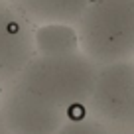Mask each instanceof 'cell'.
<instances>
[{
	"label": "cell",
	"instance_id": "1",
	"mask_svg": "<svg viewBox=\"0 0 134 134\" xmlns=\"http://www.w3.org/2000/svg\"><path fill=\"white\" fill-rule=\"evenodd\" d=\"M99 65L81 49L36 53L16 85L73 114L87 109L97 83Z\"/></svg>",
	"mask_w": 134,
	"mask_h": 134
},
{
	"label": "cell",
	"instance_id": "2",
	"mask_svg": "<svg viewBox=\"0 0 134 134\" xmlns=\"http://www.w3.org/2000/svg\"><path fill=\"white\" fill-rule=\"evenodd\" d=\"M75 30L81 51L99 67L134 59V0H89Z\"/></svg>",
	"mask_w": 134,
	"mask_h": 134
},
{
	"label": "cell",
	"instance_id": "3",
	"mask_svg": "<svg viewBox=\"0 0 134 134\" xmlns=\"http://www.w3.org/2000/svg\"><path fill=\"white\" fill-rule=\"evenodd\" d=\"M85 110L113 134H134V59L99 67Z\"/></svg>",
	"mask_w": 134,
	"mask_h": 134
},
{
	"label": "cell",
	"instance_id": "4",
	"mask_svg": "<svg viewBox=\"0 0 134 134\" xmlns=\"http://www.w3.org/2000/svg\"><path fill=\"white\" fill-rule=\"evenodd\" d=\"M0 109L8 134H55L71 116L20 85L0 93Z\"/></svg>",
	"mask_w": 134,
	"mask_h": 134
},
{
	"label": "cell",
	"instance_id": "5",
	"mask_svg": "<svg viewBox=\"0 0 134 134\" xmlns=\"http://www.w3.org/2000/svg\"><path fill=\"white\" fill-rule=\"evenodd\" d=\"M36 53V26L8 0H0V93L18 83Z\"/></svg>",
	"mask_w": 134,
	"mask_h": 134
},
{
	"label": "cell",
	"instance_id": "6",
	"mask_svg": "<svg viewBox=\"0 0 134 134\" xmlns=\"http://www.w3.org/2000/svg\"><path fill=\"white\" fill-rule=\"evenodd\" d=\"M36 28L46 24H77L89 0H8Z\"/></svg>",
	"mask_w": 134,
	"mask_h": 134
},
{
	"label": "cell",
	"instance_id": "7",
	"mask_svg": "<svg viewBox=\"0 0 134 134\" xmlns=\"http://www.w3.org/2000/svg\"><path fill=\"white\" fill-rule=\"evenodd\" d=\"M38 53H65L79 47V36L73 24H46L36 28Z\"/></svg>",
	"mask_w": 134,
	"mask_h": 134
},
{
	"label": "cell",
	"instance_id": "8",
	"mask_svg": "<svg viewBox=\"0 0 134 134\" xmlns=\"http://www.w3.org/2000/svg\"><path fill=\"white\" fill-rule=\"evenodd\" d=\"M55 134H113L109 128L91 116L87 110L73 113Z\"/></svg>",
	"mask_w": 134,
	"mask_h": 134
},
{
	"label": "cell",
	"instance_id": "9",
	"mask_svg": "<svg viewBox=\"0 0 134 134\" xmlns=\"http://www.w3.org/2000/svg\"><path fill=\"white\" fill-rule=\"evenodd\" d=\"M0 134H8L6 126H4V118H2V109H0Z\"/></svg>",
	"mask_w": 134,
	"mask_h": 134
}]
</instances>
